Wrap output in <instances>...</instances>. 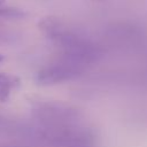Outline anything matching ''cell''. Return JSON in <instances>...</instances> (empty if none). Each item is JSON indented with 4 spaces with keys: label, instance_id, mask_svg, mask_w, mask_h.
I'll return each mask as SVG.
<instances>
[{
    "label": "cell",
    "instance_id": "cell-1",
    "mask_svg": "<svg viewBox=\"0 0 147 147\" xmlns=\"http://www.w3.org/2000/svg\"><path fill=\"white\" fill-rule=\"evenodd\" d=\"M20 85L21 79L17 76L7 72H0V101H7L11 91L20 87Z\"/></svg>",
    "mask_w": 147,
    "mask_h": 147
},
{
    "label": "cell",
    "instance_id": "cell-2",
    "mask_svg": "<svg viewBox=\"0 0 147 147\" xmlns=\"http://www.w3.org/2000/svg\"><path fill=\"white\" fill-rule=\"evenodd\" d=\"M22 16H23V13L17 10V9L0 7V20H2V18H16V17H22Z\"/></svg>",
    "mask_w": 147,
    "mask_h": 147
},
{
    "label": "cell",
    "instance_id": "cell-3",
    "mask_svg": "<svg viewBox=\"0 0 147 147\" xmlns=\"http://www.w3.org/2000/svg\"><path fill=\"white\" fill-rule=\"evenodd\" d=\"M6 2V0H0V7H1V5H3Z\"/></svg>",
    "mask_w": 147,
    "mask_h": 147
},
{
    "label": "cell",
    "instance_id": "cell-4",
    "mask_svg": "<svg viewBox=\"0 0 147 147\" xmlns=\"http://www.w3.org/2000/svg\"><path fill=\"white\" fill-rule=\"evenodd\" d=\"M3 59H5V57H3V55H1V54H0V62H1Z\"/></svg>",
    "mask_w": 147,
    "mask_h": 147
}]
</instances>
